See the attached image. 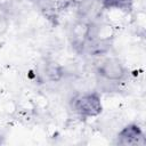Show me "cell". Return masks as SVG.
I'll use <instances>...</instances> for the list:
<instances>
[{
  "label": "cell",
  "instance_id": "1",
  "mask_svg": "<svg viewBox=\"0 0 146 146\" xmlns=\"http://www.w3.org/2000/svg\"><path fill=\"white\" fill-rule=\"evenodd\" d=\"M72 108L82 117L97 116L102 112V103L97 92H86L72 99Z\"/></svg>",
  "mask_w": 146,
  "mask_h": 146
},
{
  "label": "cell",
  "instance_id": "2",
  "mask_svg": "<svg viewBox=\"0 0 146 146\" xmlns=\"http://www.w3.org/2000/svg\"><path fill=\"white\" fill-rule=\"evenodd\" d=\"M97 74L100 79L113 82H121L127 76V71L116 58H107L103 60L98 66Z\"/></svg>",
  "mask_w": 146,
  "mask_h": 146
},
{
  "label": "cell",
  "instance_id": "3",
  "mask_svg": "<svg viewBox=\"0 0 146 146\" xmlns=\"http://www.w3.org/2000/svg\"><path fill=\"white\" fill-rule=\"evenodd\" d=\"M103 5L100 0H82L79 6V14L81 18L90 22H95L98 15L100 14Z\"/></svg>",
  "mask_w": 146,
  "mask_h": 146
},
{
  "label": "cell",
  "instance_id": "4",
  "mask_svg": "<svg viewBox=\"0 0 146 146\" xmlns=\"http://www.w3.org/2000/svg\"><path fill=\"white\" fill-rule=\"evenodd\" d=\"M144 143V137L140 128L136 124H130L125 127L119 133V144L122 145H136Z\"/></svg>",
  "mask_w": 146,
  "mask_h": 146
},
{
  "label": "cell",
  "instance_id": "5",
  "mask_svg": "<svg viewBox=\"0 0 146 146\" xmlns=\"http://www.w3.org/2000/svg\"><path fill=\"white\" fill-rule=\"evenodd\" d=\"M44 74L48 78V80L58 81L63 76V70L56 63H49V64H47V66L44 68Z\"/></svg>",
  "mask_w": 146,
  "mask_h": 146
},
{
  "label": "cell",
  "instance_id": "6",
  "mask_svg": "<svg viewBox=\"0 0 146 146\" xmlns=\"http://www.w3.org/2000/svg\"><path fill=\"white\" fill-rule=\"evenodd\" d=\"M104 8H116L129 10L132 6V0H100Z\"/></svg>",
  "mask_w": 146,
  "mask_h": 146
}]
</instances>
